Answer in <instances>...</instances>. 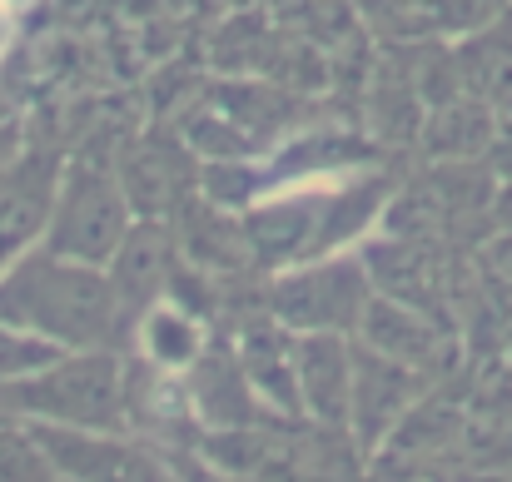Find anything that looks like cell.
Instances as JSON below:
<instances>
[{
  "mask_svg": "<svg viewBox=\"0 0 512 482\" xmlns=\"http://www.w3.org/2000/svg\"><path fill=\"white\" fill-rule=\"evenodd\" d=\"M0 323L55 348H120V338L135 333V314L125 309L110 269L55 249H25L0 269Z\"/></svg>",
  "mask_w": 512,
  "mask_h": 482,
  "instance_id": "6da1fadb",
  "label": "cell"
},
{
  "mask_svg": "<svg viewBox=\"0 0 512 482\" xmlns=\"http://www.w3.org/2000/svg\"><path fill=\"white\" fill-rule=\"evenodd\" d=\"M0 418L55 428H130V363L120 348H65L45 368L0 383Z\"/></svg>",
  "mask_w": 512,
  "mask_h": 482,
  "instance_id": "7a4b0ae2",
  "label": "cell"
},
{
  "mask_svg": "<svg viewBox=\"0 0 512 482\" xmlns=\"http://www.w3.org/2000/svg\"><path fill=\"white\" fill-rule=\"evenodd\" d=\"M383 209V184H353L339 194H279V204L254 209L244 219L254 259L264 269H294V264H314L329 259L339 244H348L373 214Z\"/></svg>",
  "mask_w": 512,
  "mask_h": 482,
  "instance_id": "3957f363",
  "label": "cell"
},
{
  "mask_svg": "<svg viewBox=\"0 0 512 482\" xmlns=\"http://www.w3.org/2000/svg\"><path fill=\"white\" fill-rule=\"evenodd\" d=\"M135 219L140 214H135V199H130L120 174H110L105 164L70 160L60 169V189H55V204H50L45 249L110 269V259L130 239Z\"/></svg>",
  "mask_w": 512,
  "mask_h": 482,
  "instance_id": "277c9868",
  "label": "cell"
},
{
  "mask_svg": "<svg viewBox=\"0 0 512 482\" xmlns=\"http://www.w3.org/2000/svg\"><path fill=\"white\" fill-rule=\"evenodd\" d=\"M373 299V274L363 259H314L264 284V309L289 333H358Z\"/></svg>",
  "mask_w": 512,
  "mask_h": 482,
  "instance_id": "5b68a950",
  "label": "cell"
},
{
  "mask_svg": "<svg viewBox=\"0 0 512 482\" xmlns=\"http://www.w3.org/2000/svg\"><path fill=\"white\" fill-rule=\"evenodd\" d=\"M35 428L65 482H184L179 468L140 433L55 428V423H35Z\"/></svg>",
  "mask_w": 512,
  "mask_h": 482,
  "instance_id": "8992f818",
  "label": "cell"
},
{
  "mask_svg": "<svg viewBox=\"0 0 512 482\" xmlns=\"http://www.w3.org/2000/svg\"><path fill=\"white\" fill-rule=\"evenodd\" d=\"M299 403L319 428H348L353 413V338L348 333H294Z\"/></svg>",
  "mask_w": 512,
  "mask_h": 482,
  "instance_id": "52a82bcc",
  "label": "cell"
},
{
  "mask_svg": "<svg viewBox=\"0 0 512 482\" xmlns=\"http://www.w3.org/2000/svg\"><path fill=\"white\" fill-rule=\"evenodd\" d=\"M60 189V169L50 155H25L0 169V269L30 249V239L45 234L50 204Z\"/></svg>",
  "mask_w": 512,
  "mask_h": 482,
  "instance_id": "ba28073f",
  "label": "cell"
},
{
  "mask_svg": "<svg viewBox=\"0 0 512 482\" xmlns=\"http://www.w3.org/2000/svg\"><path fill=\"white\" fill-rule=\"evenodd\" d=\"M418 388L413 368L368 348V343H353V413H348V428L358 433V443H383V433L403 418L408 408V393Z\"/></svg>",
  "mask_w": 512,
  "mask_h": 482,
  "instance_id": "9c48e42d",
  "label": "cell"
},
{
  "mask_svg": "<svg viewBox=\"0 0 512 482\" xmlns=\"http://www.w3.org/2000/svg\"><path fill=\"white\" fill-rule=\"evenodd\" d=\"M184 378H189V408H194L204 423H214L219 433L244 428V423L254 418V398H259V393H254V383H249V373H244V363H239L234 348L209 343L204 358H199Z\"/></svg>",
  "mask_w": 512,
  "mask_h": 482,
  "instance_id": "30bf717a",
  "label": "cell"
},
{
  "mask_svg": "<svg viewBox=\"0 0 512 482\" xmlns=\"http://www.w3.org/2000/svg\"><path fill=\"white\" fill-rule=\"evenodd\" d=\"M135 348H140V358L150 368H160L170 378H184L209 348V319H199L179 299H155L135 319Z\"/></svg>",
  "mask_w": 512,
  "mask_h": 482,
  "instance_id": "8fae6325",
  "label": "cell"
},
{
  "mask_svg": "<svg viewBox=\"0 0 512 482\" xmlns=\"http://www.w3.org/2000/svg\"><path fill=\"white\" fill-rule=\"evenodd\" d=\"M358 343H368V348H378V353H388V358H398V363L413 368V363H428L433 328L418 319V314L388 304V299H368L363 323H358Z\"/></svg>",
  "mask_w": 512,
  "mask_h": 482,
  "instance_id": "7c38bea8",
  "label": "cell"
},
{
  "mask_svg": "<svg viewBox=\"0 0 512 482\" xmlns=\"http://www.w3.org/2000/svg\"><path fill=\"white\" fill-rule=\"evenodd\" d=\"M0 482H65L40 428L25 418H0Z\"/></svg>",
  "mask_w": 512,
  "mask_h": 482,
  "instance_id": "4fadbf2b",
  "label": "cell"
},
{
  "mask_svg": "<svg viewBox=\"0 0 512 482\" xmlns=\"http://www.w3.org/2000/svg\"><path fill=\"white\" fill-rule=\"evenodd\" d=\"M60 353H65V348H55V343H45V338H35V333H25V328L0 323V383H15V378L45 368V363L60 358Z\"/></svg>",
  "mask_w": 512,
  "mask_h": 482,
  "instance_id": "5bb4252c",
  "label": "cell"
},
{
  "mask_svg": "<svg viewBox=\"0 0 512 482\" xmlns=\"http://www.w3.org/2000/svg\"><path fill=\"white\" fill-rule=\"evenodd\" d=\"M5 45H10V10L0 5V55H5Z\"/></svg>",
  "mask_w": 512,
  "mask_h": 482,
  "instance_id": "9a60e30c",
  "label": "cell"
},
{
  "mask_svg": "<svg viewBox=\"0 0 512 482\" xmlns=\"http://www.w3.org/2000/svg\"><path fill=\"white\" fill-rule=\"evenodd\" d=\"M5 10H20V5H35V0H0Z\"/></svg>",
  "mask_w": 512,
  "mask_h": 482,
  "instance_id": "2e32d148",
  "label": "cell"
}]
</instances>
